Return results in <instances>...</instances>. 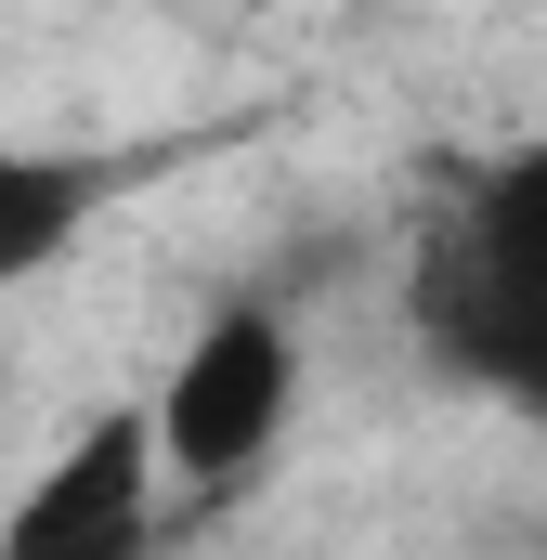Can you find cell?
<instances>
[{
	"label": "cell",
	"instance_id": "7a4b0ae2",
	"mask_svg": "<svg viewBox=\"0 0 547 560\" xmlns=\"http://www.w3.org/2000/svg\"><path fill=\"white\" fill-rule=\"evenodd\" d=\"M300 392H313V352H300V313H287V300H222V313H196V339H183L170 378L143 392L170 495H183V509H235L274 456H287Z\"/></svg>",
	"mask_w": 547,
	"mask_h": 560
},
{
	"label": "cell",
	"instance_id": "3957f363",
	"mask_svg": "<svg viewBox=\"0 0 547 560\" xmlns=\"http://www.w3.org/2000/svg\"><path fill=\"white\" fill-rule=\"evenodd\" d=\"M170 469H156V418L143 405H105L66 456L26 469V495L0 509V560H156V522H170Z\"/></svg>",
	"mask_w": 547,
	"mask_h": 560
},
{
	"label": "cell",
	"instance_id": "6da1fadb",
	"mask_svg": "<svg viewBox=\"0 0 547 560\" xmlns=\"http://www.w3.org/2000/svg\"><path fill=\"white\" fill-rule=\"evenodd\" d=\"M405 313H417V352L456 392L547 430V143L456 183V209L417 235Z\"/></svg>",
	"mask_w": 547,
	"mask_h": 560
},
{
	"label": "cell",
	"instance_id": "277c9868",
	"mask_svg": "<svg viewBox=\"0 0 547 560\" xmlns=\"http://www.w3.org/2000/svg\"><path fill=\"white\" fill-rule=\"evenodd\" d=\"M118 196H131V156H92V143H0V300L39 287L53 261H79Z\"/></svg>",
	"mask_w": 547,
	"mask_h": 560
}]
</instances>
